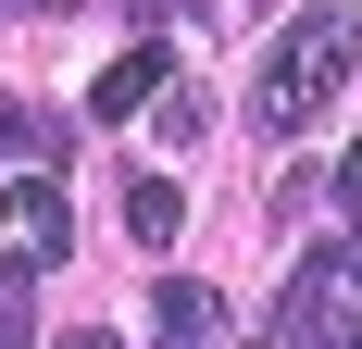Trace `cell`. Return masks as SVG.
<instances>
[{"instance_id": "1", "label": "cell", "mask_w": 362, "mask_h": 349, "mask_svg": "<svg viewBox=\"0 0 362 349\" xmlns=\"http://www.w3.org/2000/svg\"><path fill=\"white\" fill-rule=\"evenodd\" d=\"M350 50H362V25H337V13H300L288 37H275V63L250 75V125L262 138H300L313 112L350 88Z\"/></svg>"}, {"instance_id": "2", "label": "cell", "mask_w": 362, "mask_h": 349, "mask_svg": "<svg viewBox=\"0 0 362 349\" xmlns=\"http://www.w3.org/2000/svg\"><path fill=\"white\" fill-rule=\"evenodd\" d=\"M275 324H288V349H362V249H313L275 300Z\"/></svg>"}, {"instance_id": "3", "label": "cell", "mask_w": 362, "mask_h": 349, "mask_svg": "<svg viewBox=\"0 0 362 349\" xmlns=\"http://www.w3.org/2000/svg\"><path fill=\"white\" fill-rule=\"evenodd\" d=\"M0 225H13L37 262H63V249H75V200L50 187V174H13V187H0Z\"/></svg>"}, {"instance_id": "4", "label": "cell", "mask_w": 362, "mask_h": 349, "mask_svg": "<svg viewBox=\"0 0 362 349\" xmlns=\"http://www.w3.org/2000/svg\"><path fill=\"white\" fill-rule=\"evenodd\" d=\"M150 337H163V349H225V300L200 275H163V287H150Z\"/></svg>"}, {"instance_id": "5", "label": "cell", "mask_w": 362, "mask_h": 349, "mask_svg": "<svg viewBox=\"0 0 362 349\" xmlns=\"http://www.w3.org/2000/svg\"><path fill=\"white\" fill-rule=\"evenodd\" d=\"M150 100H163V50H150V37H125V63H100L88 112H100V125H125V112H150Z\"/></svg>"}, {"instance_id": "6", "label": "cell", "mask_w": 362, "mask_h": 349, "mask_svg": "<svg viewBox=\"0 0 362 349\" xmlns=\"http://www.w3.org/2000/svg\"><path fill=\"white\" fill-rule=\"evenodd\" d=\"M175 225H187L175 174H138V187H125V237H138V249H175Z\"/></svg>"}, {"instance_id": "7", "label": "cell", "mask_w": 362, "mask_h": 349, "mask_svg": "<svg viewBox=\"0 0 362 349\" xmlns=\"http://www.w3.org/2000/svg\"><path fill=\"white\" fill-rule=\"evenodd\" d=\"M0 150H25V162H63V112H25V100H0Z\"/></svg>"}, {"instance_id": "8", "label": "cell", "mask_w": 362, "mask_h": 349, "mask_svg": "<svg viewBox=\"0 0 362 349\" xmlns=\"http://www.w3.org/2000/svg\"><path fill=\"white\" fill-rule=\"evenodd\" d=\"M37 337V287H25V262H0V349H25Z\"/></svg>"}, {"instance_id": "9", "label": "cell", "mask_w": 362, "mask_h": 349, "mask_svg": "<svg viewBox=\"0 0 362 349\" xmlns=\"http://www.w3.org/2000/svg\"><path fill=\"white\" fill-rule=\"evenodd\" d=\"M150 25H213V0H138Z\"/></svg>"}, {"instance_id": "10", "label": "cell", "mask_w": 362, "mask_h": 349, "mask_svg": "<svg viewBox=\"0 0 362 349\" xmlns=\"http://www.w3.org/2000/svg\"><path fill=\"white\" fill-rule=\"evenodd\" d=\"M337 212H350V225H362V150H350V162H337Z\"/></svg>"}, {"instance_id": "11", "label": "cell", "mask_w": 362, "mask_h": 349, "mask_svg": "<svg viewBox=\"0 0 362 349\" xmlns=\"http://www.w3.org/2000/svg\"><path fill=\"white\" fill-rule=\"evenodd\" d=\"M63 349H112V337H63Z\"/></svg>"}]
</instances>
